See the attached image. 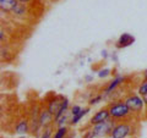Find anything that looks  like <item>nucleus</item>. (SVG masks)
I'll list each match as a JSON object with an SVG mask.
<instances>
[{"mask_svg": "<svg viewBox=\"0 0 147 138\" xmlns=\"http://www.w3.org/2000/svg\"><path fill=\"white\" fill-rule=\"evenodd\" d=\"M108 111L110 115V119L115 122L119 121H125L129 120L130 116H132L130 110L126 107V104L124 100H115V102H110L108 105Z\"/></svg>", "mask_w": 147, "mask_h": 138, "instance_id": "obj_1", "label": "nucleus"}, {"mask_svg": "<svg viewBox=\"0 0 147 138\" xmlns=\"http://www.w3.org/2000/svg\"><path fill=\"white\" fill-rule=\"evenodd\" d=\"M135 126L132 121L129 119L125 121H119L115 123L112 133H110L109 138H129L134 136Z\"/></svg>", "mask_w": 147, "mask_h": 138, "instance_id": "obj_2", "label": "nucleus"}, {"mask_svg": "<svg viewBox=\"0 0 147 138\" xmlns=\"http://www.w3.org/2000/svg\"><path fill=\"white\" fill-rule=\"evenodd\" d=\"M124 102H125L126 107L130 110V113L132 116H139L144 113L145 110V102H144V98L140 95V94H129L124 98Z\"/></svg>", "mask_w": 147, "mask_h": 138, "instance_id": "obj_3", "label": "nucleus"}, {"mask_svg": "<svg viewBox=\"0 0 147 138\" xmlns=\"http://www.w3.org/2000/svg\"><path fill=\"white\" fill-rule=\"evenodd\" d=\"M115 121L109 119V120L104 121V122H100L97 123V125H93L91 126L92 131H93L94 136L96 137H99V138H109L110 133H112L114 126H115Z\"/></svg>", "mask_w": 147, "mask_h": 138, "instance_id": "obj_4", "label": "nucleus"}, {"mask_svg": "<svg viewBox=\"0 0 147 138\" xmlns=\"http://www.w3.org/2000/svg\"><path fill=\"white\" fill-rule=\"evenodd\" d=\"M110 119V115L108 111V108L105 107L103 109H99L97 113L93 114V116L90 119V122H88V126H93V125H97V123L100 122H104Z\"/></svg>", "mask_w": 147, "mask_h": 138, "instance_id": "obj_5", "label": "nucleus"}, {"mask_svg": "<svg viewBox=\"0 0 147 138\" xmlns=\"http://www.w3.org/2000/svg\"><path fill=\"white\" fill-rule=\"evenodd\" d=\"M124 82H125V77H124V76H117V77H114L113 80L110 81V83L107 86V88L104 89L103 95H108L110 93H113V92L115 90L121 83H124Z\"/></svg>", "mask_w": 147, "mask_h": 138, "instance_id": "obj_6", "label": "nucleus"}, {"mask_svg": "<svg viewBox=\"0 0 147 138\" xmlns=\"http://www.w3.org/2000/svg\"><path fill=\"white\" fill-rule=\"evenodd\" d=\"M53 119H54V116L49 113V110L47 108H44V109L40 110L39 116H38V121H39V125L42 126V127L49 126V123H52Z\"/></svg>", "mask_w": 147, "mask_h": 138, "instance_id": "obj_7", "label": "nucleus"}, {"mask_svg": "<svg viewBox=\"0 0 147 138\" xmlns=\"http://www.w3.org/2000/svg\"><path fill=\"white\" fill-rule=\"evenodd\" d=\"M63 100H64L63 96H57V98H53L52 100H49L47 109L49 110V113L52 114L53 116H55V115L58 114L59 109H60L61 104H63Z\"/></svg>", "mask_w": 147, "mask_h": 138, "instance_id": "obj_8", "label": "nucleus"}, {"mask_svg": "<svg viewBox=\"0 0 147 138\" xmlns=\"http://www.w3.org/2000/svg\"><path fill=\"white\" fill-rule=\"evenodd\" d=\"M134 42H135V38L131 34L124 33V34H121L120 37H119V39H118V42L115 44V47L119 48V49H120V48H126V47H129V45H131Z\"/></svg>", "mask_w": 147, "mask_h": 138, "instance_id": "obj_9", "label": "nucleus"}, {"mask_svg": "<svg viewBox=\"0 0 147 138\" xmlns=\"http://www.w3.org/2000/svg\"><path fill=\"white\" fill-rule=\"evenodd\" d=\"M17 0H0V9L3 12H11L17 6Z\"/></svg>", "mask_w": 147, "mask_h": 138, "instance_id": "obj_10", "label": "nucleus"}, {"mask_svg": "<svg viewBox=\"0 0 147 138\" xmlns=\"http://www.w3.org/2000/svg\"><path fill=\"white\" fill-rule=\"evenodd\" d=\"M69 99L67 98H64V100H63V104H61V107H60V109H59V111H58V114L54 116V122L55 121H58L59 119H60L63 115H65L66 113H67V110H69Z\"/></svg>", "mask_w": 147, "mask_h": 138, "instance_id": "obj_11", "label": "nucleus"}, {"mask_svg": "<svg viewBox=\"0 0 147 138\" xmlns=\"http://www.w3.org/2000/svg\"><path fill=\"white\" fill-rule=\"evenodd\" d=\"M28 123H27V121L26 120H22V121H20L16 125V130H15V132L16 133H20V135H25V133H27L28 132Z\"/></svg>", "mask_w": 147, "mask_h": 138, "instance_id": "obj_12", "label": "nucleus"}, {"mask_svg": "<svg viewBox=\"0 0 147 138\" xmlns=\"http://www.w3.org/2000/svg\"><path fill=\"white\" fill-rule=\"evenodd\" d=\"M90 107H86V108H84V110H82V111L77 115V116H75V117H71V120H70V125H76V123H79L80 122V120L82 117L85 116L86 114H88L90 113Z\"/></svg>", "mask_w": 147, "mask_h": 138, "instance_id": "obj_13", "label": "nucleus"}, {"mask_svg": "<svg viewBox=\"0 0 147 138\" xmlns=\"http://www.w3.org/2000/svg\"><path fill=\"white\" fill-rule=\"evenodd\" d=\"M26 11H27V7L25 6V4L18 3V4H17V6H16L15 9H13L12 13H13L15 16H17V17H22V16H25Z\"/></svg>", "mask_w": 147, "mask_h": 138, "instance_id": "obj_14", "label": "nucleus"}, {"mask_svg": "<svg viewBox=\"0 0 147 138\" xmlns=\"http://www.w3.org/2000/svg\"><path fill=\"white\" fill-rule=\"evenodd\" d=\"M67 132H69V128H67L66 126L58 127V130L54 132L53 138H66V136H67Z\"/></svg>", "mask_w": 147, "mask_h": 138, "instance_id": "obj_15", "label": "nucleus"}, {"mask_svg": "<svg viewBox=\"0 0 147 138\" xmlns=\"http://www.w3.org/2000/svg\"><path fill=\"white\" fill-rule=\"evenodd\" d=\"M69 117H70V115H69L67 113H66L65 115H63V116H61L60 119H59L58 121H55V123H57V126H58V127H63V126H65V123L69 121ZM69 122H70V121H69Z\"/></svg>", "mask_w": 147, "mask_h": 138, "instance_id": "obj_16", "label": "nucleus"}, {"mask_svg": "<svg viewBox=\"0 0 147 138\" xmlns=\"http://www.w3.org/2000/svg\"><path fill=\"white\" fill-rule=\"evenodd\" d=\"M82 110H84V108H81L80 105H72V108L70 109V115H71V117H75L77 116Z\"/></svg>", "mask_w": 147, "mask_h": 138, "instance_id": "obj_17", "label": "nucleus"}, {"mask_svg": "<svg viewBox=\"0 0 147 138\" xmlns=\"http://www.w3.org/2000/svg\"><path fill=\"white\" fill-rule=\"evenodd\" d=\"M139 94L141 96H146L147 95V81H144V83L139 87Z\"/></svg>", "mask_w": 147, "mask_h": 138, "instance_id": "obj_18", "label": "nucleus"}, {"mask_svg": "<svg viewBox=\"0 0 147 138\" xmlns=\"http://www.w3.org/2000/svg\"><path fill=\"white\" fill-rule=\"evenodd\" d=\"M42 138H53V135H52V127H50V126H47V127H44V128H43Z\"/></svg>", "mask_w": 147, "mask_h": 138, "instance_id": "obj_19", "label": "nucleus"}, {"mask_svg": "<svg viewBox=\"0 0 147 138\" xmlns=\"http://www.w3.org/2000/svg\"><path fill=\"white\" fill-rule=\"evenodd\" d=\"M110 75V70L109 68H102V70H99L98 72V77L99 78H105Z\"/></svg>", "mask_w": 147, "mask_h": 138, "instance_id": "obj_20", "label": "nucleus"}, {"mask_svg": "<svg viewBox=\"0 0 147 138\" xmlns=\"http://www.w3.org/2000/svg\"><path fill=\"white\" fill-rule=\"evenodd\" d=\"M94 137L96 136H94L93 131H92V128H86L84 136H82V138H94Z\"/></svg>", "mask_w": 147, "mask_h": 138, "instance_id": "obj_21", "label": "nucleus"}, {"mask_svg": "<svg viewBox=\"0 0 147 138\" xmlns=\"http://www.w3.org/2000/svg\"><path fill=\"white\" fill-rule=\"evenodd\" d=\"M102 99H103V94H100V95H97V96H93L88 103H90V105H96L97 103H99Z\"/></svg>", "mask_w": 147, "mask_h": 138, "instance_id": "obj_22", "label": "nucleus"}, {"mask_svg": "<svg viewBox=\"0 0 147 138\" xmlns=\"http://www.w3.org/2000/svg\"><path fill=\"white\" fill-rule=\"evenodd\" d=\"M18 3H21V4H27V3H30L31 0H17Z\"/></svg>", "mask_w": 147, "mask_h": 138, "instance_id": "obj_23", "label": "nucleus"}, {"mask_svg": "<svg viewBox=\"0 0 147 138\" xmlns=\"http://www.w3.org/2000/svg\"><path fill=\"white\" fill-rule=\"evenodd\" d=\"M142 76H144V78H145V81H147V70L142 73Z\"/></svg>", "mask_w": 147, "mask_h": 138, "instance_id": "obj_24", "label": "nucleus"}, {"mask_svg": "<svg viewBox=\"0 0 147 138\" xmlns=\"http://www.w3.org/2000/svg\"><path fill=\"white\" fill-rule=\"evenodd\" d=\"M18 138H26V137H24V136H21V137H18Z\"/></svg>", "mask_w": 147, "mask_h": 138, "instance_id": "obj_25", "label": "nucleus"}]
</instances>
